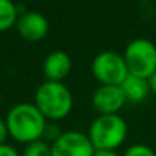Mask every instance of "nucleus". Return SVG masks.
<instances>
[{
	"label": "nucleus",
	"instance_id": "5",
	"mask_svg": "<svg viewBox=\"0 0 156 156\" xmlns=\"http://www.w3.org/2000/svg\"><path fill=\"white\" fill-rule=\"evenodd\" d=\"M93 76L102 85H121L129 76L123 55L112 50H103L94 56L91 64Z\"/></svg>",
	"mask_w": 156,
	"mask_h": 156
},
{
	"label": "nucleus",
	"instance_id": "17",
	"mask_svg": "<svg viewBox=\"0 0 156 156\" xmlns=\"http://www.w3.org/2000/svg\"><path fill=\"white\" fill-rule=\"evenodd\" d=\"M93 156H120L115 150H96Z\"/></svg>",
	"mask_w": 156,
	"mask_h": 156
},
{
	"label": "nucleus",
	"instance_id": "13",
	"mask_svg": "<svg viewBox=\"0 0 156 156\" xmlns=\"http://www.w3.org/2000/svg\"><path fill=\"white\" fill-rule=\"evenodd\" d=\"M123 156H156V153L146 144H133L124 152Z\"/></svg>",
	"mask_w": 156,
	"mask_h": 156
},
{
	"label": "nucleus",
	"instance_id": "4",
	"mask_svg": "<svg viewBox=\"0 0 156 156\" xmlns=\"http://www.w3.org/2000/svg\"><path fill=\"white\" fill-rule=\"evenodd\" d=\"M123 58L132 76L149 79L156 71V46L147 38L132 40L126 46Z\"/></svg>",
	"mask_w": 156,
	"mask_h": 156
},
{
	"label": "nucleus",
	"instance_id": "3",
	"mask_svg": "<svg viewBox=\"0 0 156 156\" xmlns=\"http://www.w3.org/2000/svg\"><path fill=\"white\" fill-rule=\"evenodd\" d=\"M127 136V124L118 114L99 115L90 126L88 138L96 150H115Z\"/></svg>",
	"mask_w": 156,
	"mask_h": 156
},
{
	"label": "nucleus",
	"instance_id": "6",
	"mask_svg": "<svg viewBox=\"0 0 156 156\" xmlns=\"http://www.w3.org/2000/svg\"><path fill=\"white\" fill-rule=\"evenodd\" d=\"M50 147L52 156H93L96 152L88 135L79 130L62 132Z\"/></svg>",
	"mask_w": 156,
	"mask_h": 156
},
{
	"label": "nucleus",
	"instance_id": "9",
	"mask_svg": "<svg viewBox=\"0 0 156 156\" xmlns=\"http://www.w3.org/2000/svg\"><path fill=\"white\" fill-rule=\"evenodd\" d=\"M71 58L68 53L62 50H55L50 52L43 64V71L47 80L52 82H62L71 71Z\"/></svg>",
	"mask_w": 156,
	"mask_h": 156
},
{
	"label": "nucleus",
	"instance_id": "16",
	"mask_svg": "<svg viewBox=\"0 0 156 156\" xmlns=\"http://www.w3.org/2000/svg\"><path fill=\"white\" fill-rule=\"evenodd\" d=\"M147 83H149V88H150V93H155L156 94V71L147 79Z\"/></svg>",
	"mask_w": 156,
	"mask_h": 156
},
{
	"label": "nucleus",
	"instance_id": "2",
	"mask_svg": "<svg viewBox=\"0 0 156 156\" xmlns=\"http://www.w3.org/2000/svg\"><path fill=\"white\" fill-rule=\"evenodd\" d=\"M34 105L47 120L65 118L73 109V96L62 82L46 80L35 91Z\"/></svg>",
	"mask_w": 156,
	"mask_h": 156
},
{
	"label": "nucleus",
	"instance_id": "7",
	"mask_svg": "<svg viewBox=\"0 0 156 156\" xmlns=\"http://www.w3.org/2000/svg\"><path fill=\"white\" fill-rule=\"evenodd\" d=\"M15 27L21 38L30 43H37L49 34V20L41 12L27 11L18 15Z\"/></svg>",
	"mask_w": 156,
	"mask_h": 156
},
{
	"label": "nucleus",
	"instance_id": "10",
	"mask_svg": "<svg viewBox=\"0 0 156 156\" xmlns=\"http://www.w3.org/2000/svg\"><path fill=\"white\" fill-rule=\"evenodd\" d=\"M120 88L123 90L126 102H132V103H140V102L146 100V97L150 93L147 79H143V77H138V76H132V74H129L123 80Z\"/></svg>",
	"mask_w": 156,
	"mask_h": 156
},
{
	"label": "nucleus",
	"instance_id": "11",
	"mask_svg": "<svg viewBox=\"0 0 156 156\" xmlns=\"http://www.w3.org/2000/svg\"><path fill=\"white\" fill-rule=\"evenodd\" d=\"M18 15V9L12 0H0V32H6L14 27Z\"/></svg>",
	"mask_w": 156,
	"mask_h": 156
},
{
	"label": "nucleus",
	"instance_id": "14",
	"mask_svg": "<svg viewBox=\"0 0 156 156\" xmlns=\"http://www.w3.org/2000/svg\"><path fill=\"white\" fill-rule=\"evenodd\" d=\"M0 156H21L14 147L8 146V144H2L0 146Z\"/></svg>",
	"mask_w": 156,
	"mask_h": 156
},
{
	"label": "nucleus",
	"instance_id": "8",
	"mask_svg": "<svg viewBox=\"0 0 156 156\" xmlns=\"http://www.w3.org/2000/svg\"><path fill=\"white\" fill-rule=\"evenodd\" d=\"M126 105V97L120 85H100L93 94V106L99 115L118 114Z\"/></svg>",
	"mask_w": 156,
	"mask_h": 156
},
{
	"label": "nucleus",
	"instance_id": "15",
	"mask_svg": "<svg viewBox=\"0 0 156 156\" xmlns=\"http://www.w3.org/2000/svg\"><path fill=\"white\" fill-rule=\"evenodd\" d=\"M9 136V132H8V126H6V121L0 118V146L2 144H6V138Z\"/></svg>",
	"mask_w": 156,
	"mask_h": 156
},
{
	"label": "nucleus",
	"instance_id": "18",
	"mask_svg": "<svg viewBox=\"0 0 156 156\" xmlns=\"http://www.w3.org/2000/svg\"><path fill=\"white\" fill-rule=\"evenodd\" d=\"M0 100H2V93H0Z\"/></svg>",
	"mask_w": 156,
	"mask_h": 156
},
{
	"label": "nucleus",
	"instance_id": "12",
	"mask_svg": "<svg viewBox=\"0 0 156 156\" xmlns=\"http://www.w3.org/2000/svg\"><path fill=\"white\" fill-rule=\"evenodd\" d=\"M21 156H52V147L46 141L38 140L30 144H26V149Z\"/></svg>",
	"mask_w": 156,
	"mask_h": 156
},
{
	"label": "nucleus",
	"instance_id": "1",
	"mask_svg": "<svg viewBox=\"0 0 156 156\" xmlns=\"http://www.w3.org/2000/svg\"><path fill=\"white\" fill-rule=\"evenodd\" d=\"M9 136L23 144H30L44 136L47 118L34 103H18L6 115Z\"/></svg>",
	"mask_w": 156,
	"mask_h": 156
}]
</instances>
